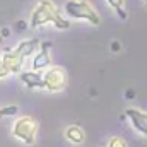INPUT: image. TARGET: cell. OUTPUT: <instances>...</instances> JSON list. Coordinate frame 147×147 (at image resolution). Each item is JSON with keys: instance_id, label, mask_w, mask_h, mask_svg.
Wrapping results in <instances>:
<instances>
[{"instance_id": "obj_1", "label": "cell", "mask_w": 147, "mask_h": 147, "mask_svg": "<svg viewBox=\"0 0 147 147\" xmlns=\"http://www.w3.org/2000/svg\"><path fill=\"white\" fill-rule=\"evenodd\" d=\"M63 10L70 19L87 21L92 26L101 24V16L98 14V10L87 0H67L65 5H63Z\"/></svg>"}, {"instance_id": "obj_2", "label": "cell", "mask_w": 147, "mask_h": 147, "mask_svg": "<svg viewBox=\"0 0 147 147\" xmlns=\"http://www.w3.org/2000/svg\"><path fill=\"white\" fill-rule=\"evenodd\" d=\"M58 14H60V10L57 9V5L51 0H39V3L33 9V12H31L29 26L33 29H36V28H41V26L50 24V22L53 24L55 19L58 17Z\"/></svg>"}, {"instance_id": "obj_3", "label": "cell", "mask_w": 147, "mask_h": 147, "mask_svg": "<svg viewBox=\"0 0 147 147\" xmlns=\"http://www.w3.org/2000/svg\"><path fill=\"white\" fill-rule=\"evenodd\" d=\"M36 134H38V123L34 118L31 116H21L14 121L12 127V135L19 140H22L28 146H33L36 142Z\"/></svg>"}, {"instance_id": "obj_4", "label": "cell", "mask_w": 147, "mask_h": 147, "mask_svg": "<svg viewBox=\"0 0 147 147\" xmlns=\"http://www.w3.org/2000/svg\"><path fill=\"white\" fill-rule=\"evenodd\" d=\"M43 80H45V89L58 92L67 86V72L62 67H50L43 74Z\"/></svg>"}, {"instance_id": "obj_5", "label": "cell", "mask_w": 147, "mask_h": 147, "mask_svg": "<svg viewBox=\"0 0 147 147\" xmlns=\"http://www.w3.org/2000/svg\"><path fill=\"white\" fill-rule=\"evenodd\" d=\"M125 116L130 120L132 127L140 135L147 137V111H142L139 108H127L125 110Z\"/></svg>"}, {"instance_id": "obj_6", "label": "cell", "mask_w": 147, "mask_h": 147, "mask_svg": "<svg viewBox=\"0 0 147 147\" xmlns=\"http://www.w3.org/2000/svg\"><path fill=\"white\" fill-rule=\"evenodd\" d=\"M2 60H3V63L7 65V69H9L10 74H21L22 72V67H24V60H26V58L14 48V50H7V51L3 53Z\"/></svg>"}, {"instance_id": "obj_7", "label": "cell", "mask_w": 147, "mask_h": 147, "mask_svg": "<svg viewBox=\"0 0 147 147\" xmlns=\"http://www.w3.org/2000/svg\"><path fill=\"white\" fill-rule=\"evenodd\" d=\"M48 46L50 45L46 43V45H43V48L38 50V53L34 55V58H33V70L41 72L45 69H50V65H51V53H50Z\"/></svg>"}, {"instance_id": "obj_8", "label": "cell", "mask_w": 147, "mask_h": 147, "mask_svg": "<svg viewBox=\"0 0 147 147\" xmlns=\"http://www.w3.org/2000/svg\"><path fill=\"white\" fill-rule=\"evenodd\" d=\"M21 82L29 87V89H45V80L43 75L36 70H28V72H21L19 74Z\"/></svg>"}, {"instance_id": "obj_9", "label": "cell", "mask_w": 147, "mask_h": 147, "mask_svg": "<svg viewBox=\"0 0 147 147\" xmlns=\"http://www.w3.org/2000/svg\"><path fill=\"white\" fill-rule=\"evenodd\" d=\"M39 48H41V43H39V39H36V38L22 39V41L16 46V50H17L24 58H28V57H31L33 53H36Z\"/></svg>"}, {"instance_id": "obj_10", "label": "cell", "mask_w": 147, "mask_h": 147, "mask_svg": "<svg viewBox=\"0 0 147 147\" xmlns=\"http://www.w3.org/2000/svg\"><path fill=\"white\" fill-rule=\"evenodd\" d=\"M65 137H67L72 144H82V142H84V139H86V135H84L82 128H80V127H77V125H70V127L65 130Z\"/></svg>"}, {"instance_id": "obj_11", "label": "cell", "mask_w": 147, "mask_h": 147, "mask_svg": "<svg viewBox=\"0 0 147 147\" xmlns=\"http://www.w3.org/2000/svg\"><path fill=\"white\" fill-rule=\"evenodd\" d=\"M108 5L118 14L120 19H127V10H125V0H106Z\"/></svg>"}, {"instance_id": "obj_12", "label": "cell", "mask_w": 147, "mask_h": 147, "mask_svg": "<svg viewBox=\"0 0 147 147\" xmlns=\"http://www.w3.org/2000/svg\"><path fill=\"white\" fill-rule=\"evenodd\" d=\"M53 26H55L57 29H69V28H70V22H69V21L62 16V12H60V14H58V17L55 19Z\"/></svg>"}, {"instance_id": "obj_13", "label": "cell", "mask_w": 147, "mask_h": 147, "mask_svg": "<svg viewBox=\"0 0 147 147\" xmlns=\"http://www.w3.org/2000/svg\"><path fill=\"white\" fill-rule=\"evenodd\" d=\"M17 113V106L12 105V106H0V118H5V116H12Z\"/></svg>"}, {"instance_id": "obj_14", "label": "cell", "mask_w": 147, "mask_h": 147, "mask_svg": "<svg viewBox=\"0 0 147 147\" xmlns=\"http://www.w3.org/2000/svg\"><path fill=\"white\" fill-rule=\"evenodd\" d=\"M108 147H127V142L121 139V137H111Z\"/></svg>"}, {"instance_id": "obj_15", "label": "cell", "mask_w": 147, "mask_h": 147, "mask_svg": "<svg viewBox=\"0 0 147 147\" xmlns=\"http://www.w3.org/2000/svg\"><path fill=\"white\" fill-rule=\"evenodd\" d=\"M9 74H10V72H9V69H7V65H5V63H3V60L0 58V79H5Z\"/></svg>"}, {"instance_id": "obj_16", "label": "cell", "mask_w": 147, "mask_h": 147, "mask_svg": "<svg viewBox=\"0 0 147 147\" xmlns=\"http://www.w3.org/2000/svg\"><path fill=\"white\" fill-rule=\"evenodd\" d=\"M111 50H113V51H118V50H120V45H118V43H113V45H111Z\"/></svg>"}, {"instance_id": "obj_17", "label": "cell", "mask_w": 147, "mask_h": 147, "mask_svg": "<svg viewBox=\"0 0 147 147\" xmlns=\"http://www.w3.org/2000/svg\"><path fill=\"white\" fill-rule=\"evenodd\" d=\"M144 3H146V5H147V0H144Z\"/></svg>"}]
</instances>
